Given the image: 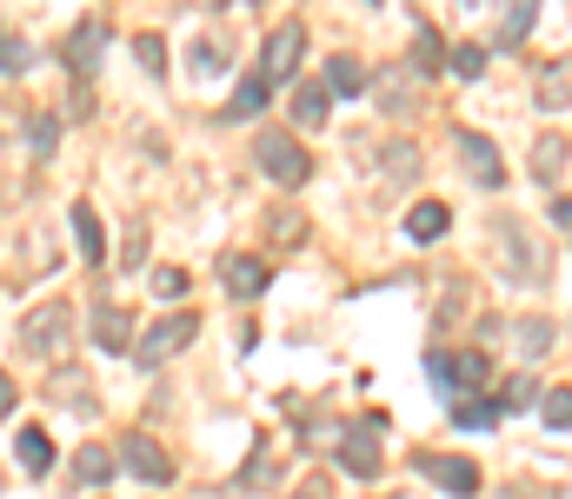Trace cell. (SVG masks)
<instances>
[{"mask_svg": "<svg viewBox=\"0 0 572 499\" xmlns=\"http://www.w3.org/2000/svg\"><path fill=\"white\" fill-rule=\"evenodd\" d=\"M300 499H320V493H300Z\"/></svg>", "mask_w": 572, "mask_h": 499, "instance_id": "37", "label": "cell"}, {"mask_svg": "<svg viewBox=\"0 0 572 499\" xmlns=\"http://www.w3.org/2000/svg\"><path fill=\"white\" fill-rule=\"evenodd\" d=\"M193 333H200V320H193V313H173V320L147 327V340L133 347V360H140V367H160V360H173V353H180Z\"/></svg>", "mask_w": 572, "mask_h": 499, "instance_id": "5", "label": "cell"}, {"mask_svg": "<svg viewBox=\"0 0 572 499\" xmlns=\"http://www.w3.org/2000/svg\"><path fill=\"white\" fill-rule=\"evenodd\" d=\"M500 420V400H466L460 413H453V427H466V433H480V427H493Z\"/></svg>", "mask_w": 572, "mask_h": 499, "instance_id": "25", "label": "cell"}, {"mask_svg": "<svg viewBox=\"0 0 572 499\" xmlns=\"http://www.w3.org/2000/svg\"><path fill=\"white\" fill-rule=\"evenodd\" d=\"M546 347H553V327H546V320H520V353H526V360H540Z\"/></svg>", "mask_w": 572, "mask_h": 499, "instance_id": "26", "label": "cell"}, {"mask_svg": "<svg viewBox=\"0 0 572 499\" xmlns=\"http://www.w3.org/2000/svg\"><path fill=\"white\" fill-rule=\"evenodd\" d=\"M327 87H333V93H367V67H360L353 53H333V60H327Z\"/></svg>", "mask_w": 572, "mask_h": 499, "instance_id": "18", "label": "cell"}, {"mask_svg": "<svg viewBox=\"0 0 572 499\" xmlns=\"http://www.w3.org/2000/svg\"><path fill=\"white\" fill-rule=\"evenodd\" d=\"M53 400H60V407H73V413H93V387H87V380H73V373H60V380H53Z\"/></svg>", "mask_w": 572, "mask_h": 499, "instance_id": "23", "label": "cell"}, {"mask_svg": "<svg viewBox=\"0 0 572 499\" xmlns=\"http://www.w3.org/2000/svg\"><path fill=\"white\" fill-rule=\"evenodd\" d=\"M53 140H60V127L53 120H33V153H53Z\"/></svg>", "mask_w": 572, "mask_h": 499, "instance_id": "34", "label": "cell"}, {"mask_svg": "<svg viewBox=\"0 0 572 499\" xmlns=\"http://www.w3.org/2000/svg\"><path fill=\"white\" fill-rule=\"evenodd\" d=\"M413 60H420L427 73L440 67V40H433V27H420V40H413Z\"/></svg>", "mask_w": 572, "mask_h": 499, "instance_id": "33", "label": "cell"}, {"mask_svg": "<svg viewBox=\"0 0 572 499\" xmlns=\"http://www.w3.org/2000/svg\"><path fill=\"white\" fill-rule=\"evenodd\" d=\"M107 480H113V453L80 447V453H73V487H107Z\"/></svg>", "mask_w": 572, "mask_h": 499, "instance_id": "17", "label": "cell"}, {"mask_svg": "<svg viewBox=\"0 0 572 499\" xmlns=\"http://www.w3.org/2000/svg\"><path fill=\"white\" fill-rule=\"evenodd\" d=\"M553 220H560V227L572 233V200H553Z\"/></svg>", "mask_w": 572, "mask_h": 499, "instance_id": "36", "label": "cell"}, {"mask_svg": "<svg viewBox=\"0 0 572 499\" xmlns=\"http://www.w3.org/2000/svg\"><path fill=\"white\" fill-rule=\"evenodd\" d=\"M533 13H540V0H506V27H500V40L520 47V40L533 33Z\"/></svg>", "mask_w": 572, "mask_h": 499, "instance_id": "19", "label": "cell"}, {"mask_svg": "<svg viewBox=\"0 0 572 499\" xmlns=\"http://www.w3.org/2000/svg\"><path fill=\"white\" fill-rule=\"evenodd\" d=\"M0 67H7V80H20V73H27V40H20V33H7V47H0Z\"/></svg>", "mask_w": 572, "mask_h": 499, "instance_id": "31", "label": "cell"}, {"mask_svg": "<svg viewBox=\"0 0 572 499\" xmlns=\"http://www.w3.org/2000/svg\"><path fill=\"white\" fill-rule=\"evenodd\" d=\"M500 233H506V247L520 253V273H540V247H533V233H526L520 220H513V227H500Z\"/></svg>", "mask_w": 572, "mask_h": 499, "instance_id": "24", "label": "cell"}, {"mask_svg": "<svg viewBox=\"0 0 572 499\" xmlns=\"http://www.w3.org/2000/svg\"><path fill=\"white\" fill-rule=\"evenodd\" d=\"M572 100V67H540V107H566Z\"/></svg>", "mask_w": 572, "mask_h": 499, "instance_id": "21", "label": "cell"}, {"mask_svg": "<svg viewBox=\"0 0 572 499\" xmlns=\"http://www.w3.org/2000/svg\"><path fill=\"white\" fill-rule=\"evenodd\" d=\"M446 227H453V213H446L440 200H420V207L407 213V240H413V247H433Z\"/></svg>", "mask_w": 572, "mask_h": 499, "instance_id": "13", "label": "cell"}, {"mask_svg": "<svg viewBox=\"0 0 572 499\" xmlns=\"http://www.w3.org/2000/svg\"><path fill=\"white\" fill-rule=\"evenodd\" d=\"M453 153H460V167H466V180H473V187H486V193H493V187L506 180V160H500V147H493L486 133H473V127H466V133H453Z\"/></svg>", "mask_w": 572, "mask_h": 499, "instance_id": "3", "label": "cell"}, {"mask_svg": "<svg viewBox=\"0 0 572 499\" xmlns=\"http://www.w3.org/2000/svg\"><path fill=\"white\" fill-rule=\"evenodd\" d=\"M153 293H160V300H180V293H187V273H180V267H160V273H153Z\"/></svg>", "mask_w": 572, "mask_h": 499, "instance_id": "32", "label": "cell"}, {"mask_svg": "<svg viewBox=\"0 0 572 499\" xmlns=\"http://www.w3.org/2000/svg\"><path fill=\"white\" fill-rule=\"evenodd\" d=\"M253 153H260V167H267L273 187H307V180H313V153H307L293 133H280V127H267V133L253 140Z\"/></svg>", "mask_w": 572, "mask_h": 499, "instance_id": "1", "label": "cell"}, {"mask_svg": "<svg viewBox=\"0 0 572 499\" xmlns=\"http://www.w3.org/2000/svg\"><path fill=\"white\" fill-rule=\"evenodd\" d=\"M67 333H73V313L53 300V307H33L27 320H20V347L27 353H40V360H53L60 347H67Z\"/></svg>", "mask_w": 572, "mask_h": 499, "instance_id": "2", "label": "cell"}, {"mask_svg": "<svg viewBox=\"0 0 572 499\" xmlns=\"http://www.w3.org/2000/svg\"><path fill=\"white\" fill-rule=\"evenodd\" d=\"M100 47H107V27H100V20H80V27H73V40H67V60H73V73H93Z\"/></svg>", "mask_w": 572, "mask_h": 499, "instance_id": "14", "label": "cell"}, {"mask_svg": "<svg viewBox=\"0 0 572 499\" xmlns=\"http://www.w3.org/2000/svg\"><path fill=\"white\" fill-rule=\"evenodd\" d=\"M300 53H307V27H300V20H287V27H273V33H267L260 73H267V80H293V73H300Z\"/></svg>", "mask_w": 572, "mask_h": 499, "instance_id": "4", "label": "cell"}, {"mask_svg": "<svg viewBox=\"0 0 572 499\" xmlns=\"http://www.w3.org/2000/svg\"><path fill=\"white\" fill-rule=\"evenodd\" d=\"M566 140H560V133H546V140H540V147H533V173H540V180H553V173H566Z\"/></svg>", "mask_w": 572, "mask_h": 499, "instance_id": "20", "label": "cell"}, {"mask_svg": "<svg viewBox=\"0 0 572 499\" xmlns=\"http://www.w3.org/2000/svg\"><path fill=\"white\" fill-rule=\"evenodd\" d=\"M67 220H73V247H80V260H87V267H100V260H107V233H100V213H93L87 200H73V213H67Z\"/></svg>", "mask_w": 572, "mask_h": 499, "instance_id": "9", "label": "cell"}, {"mask_svg": "<svg viewBox=\"0 0 572 499\" xmlns=\"http://www.w3.org/2000/svg\"><path fill=\"white\" fill-rule=\"evenodd\" d=\"M93 333H100V347H107V353H127V347H133V340H127V333H133V320H127L120 307H100V313H93Z\"/></svg>", "mask_w": 572, "mask_h": 499, "instance_id": "16", "label": "cell"}, {"mask_svg": "<svg viewBox=\"0 0 572 499\" xmlns=\"http://www.w3.org/2000/svg\"><path fill=\"white\" fill-rule=\"evenodd\" d=\"M480 67H486V53H480V47H460V53L446 60V73H453V80H480Z\"/></svg>", "mask_w": 572, "mask_h": 499, "instance_id": "30", "label": "cell"}, {"mask_svg": "<svg viewBox=\"0 0 572 499\" xmlns=\"http://www.w3.org/2000/svg\"><path fill=\"white\" fill-rule=\"evenodd\" d=\"M420 467H427V480H440L446 493H473V487H480V467H473V460H446V453H420Z\"/></svg>", "mask_w": 572, "mask_h": 499, "instance_id": "12", "label": "cell"}, {"mask_svg": "<svg viewBox=\"0 0 572 499\" xmlns=\"http://www.w3.org/2000/svg\"><path fill=\"white\" fill-rule=\"evenodd\" d=\"M220 280H227V293H233V300H260V293H267V260L233 253V260L220 267Z\"/></svg>", "mask_w": 572, "mask_h": 499, "instance_id": "8", "label": "cell"}, {"mask_svg": "<svg viewBox=\"0 0 572 499\" xmlns=\"http://www.w3.org/2000/svg\"><path fill=\"white\" fill-rule=\"evenodd\" d=\"M427 367H433V380H446V387H460V393H480V387H486V373H493L480 347H466V353H433Z\"/></svg>", "mask_w": 572, "mask_h": 499, "instance_id": "7", "label": "cell"}, {"mask_svg": "<svg viewBox=\"0 0 572 499\" xmlns=\"http://www.w3.org/2000/svg\"><path fill=\"white\" fill-rule=\"evenodd\" d=\"M120 260H127V267H140V260H147V233H127V253H120Z\"/></svg>", "mask_w": 572, "mask_h": 499, "instance_id": "35", "label": "cell"}, {"mask_svg": "<svg viewBox=\"0 0 572 499\" xmlns=\"http://www.w3.org/2000/svg\"><path fill=\"white\" fill-rule=\"evenodd\" d=\"M380 427V420H373ZM373 427H360V433H347L340 440V467L353 473V480H373L380 473V447H373Z\"/></svg>", "mask_w": 572, "mask_h": 499, "instance_id": "11", "label": "cell"}, {"mask_svg": "<svg viewBox=\"0 0 572 499\" xmlns=\"http://www.w3.org/2000/svg\"><path fill=\"white\" fill-rule=\"evenodd\" d=\"M13 467H20L27 480H40V473L53 467V440H47L40 427H20V433H13Z\"/></svg>", "mask_w": 572, "mask_h": 499, "instance_id": "10", "label": "cell"}, {"mask_svg": "<svg viewBox=\"0 0 572 499\" xmlns=\"http://www.w3.org/2000/svg\"><path fill=\"white\" fill-rule=\"evenodd\" d=\"M133 53H140V67H147V73H167V40H160V33H140V40H133Z\"/></svg>", "mask_w": 572, "mask_h": 499, "instance_id": "28", "label": "cell"}, {"mask_svg": "<svg viewBox=\"0 0 572 499\" xmlns=\"http://www.w3.org/2000/svg\"><path fill=\"white\" fill-rule=\"evenodd\" d=\"M120 467H127L133 480H147V487H167V480H173V460H167L160 440H147V433H127V440H120Z\"/></svg>", "mask_w": 572, "mask_h": 499, "instance_id": "6", "label": "cell"}, {"mask_svg": "<svg viewBox=\"0 0 572 499\" xmlns=\"http://www.w3.org/2000/svg\"><path fill=\"white\" fill-rule=\"evenodd\" d=\"M327 107H333V87H313V80H307V87H293V120H300V127H320V120H327Z\"/></svg>", "mask_w": 572, "mask_h": 499, "instance_id": "15", "label": "cell"}, {"mask_svg": "<svg viewBox=\"0 0 572 499\" xmlns=\"http://www.w3.org/2000/svg\"><path fill=\"white\" fill-rule=\"evenodd\" d=\"M493 400H500V407H506V413H520V407H533V400H540V387H533V380H526V373H520V380H506V387H500V393H493Z\"/></svg>", "mask_w": 572, "mask_h": 499, "instance_id": "27", "label": "cell"}, {"mask_svg": "<svg viewBox=\"0 0 572 499\" xmlns=\"http://www.w3.org/2000/svg\"><path fill=\"white\" fill-rule=\"evenodd\" d=\"M267 87H273L267 73H253V80H240V87H233V120H240V113H260V107H267Z\"/></svg>", "mask_w": 572, "mask_h": 499, "instance_id": "22", "label": "cell"}, {"mask_svg": "<svg viewBox=\"0 0 572 499\" xmlns=\"http://www.w3.org/2000/svg\"><path fill=\"white\" fill-rule=\"evenodd\" d=\"M540 420H546V427H572V393H566V387L540 400Z\"/></svg>", "mask_w": 572, "mask_h": 499, "instance_id": "29", "label": "cell"}]
</instances>
